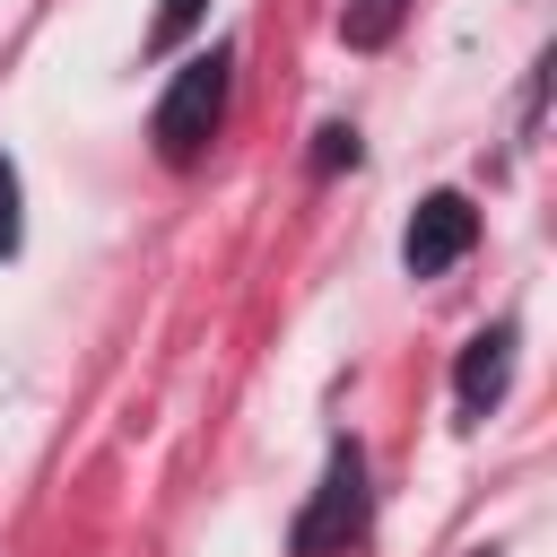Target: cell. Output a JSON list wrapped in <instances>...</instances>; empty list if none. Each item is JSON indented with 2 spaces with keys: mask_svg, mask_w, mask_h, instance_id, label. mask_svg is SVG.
<instances>
[{
  "mask_svg": "<svg viewBox=\"0 0 557 557\" xmlns=\"http://www.w3.org/2000/svg\"><path fill=\"white\" fill-rule=\"evenodd\" d=\"M226 52H191L183 70H174V87L157 96V122H148V139H157V157L165 165H200V148L218 139V122H226Z\"/></svg>",
  "mask_w": 557,
  "mask_h": 557,
  "instance_id": "obj_1",
  "label": "cell"
},
{
  "mask_svg": "<svg viewBox=\"0 0 557 557\" xmlns=\"http://www.w3.org/2000/svg\"><path fill=\"white\" fill-rule=\"evenodd\" d=\"M357 531H366V461H357V444H339L313 505H305V522H296V557H322V548H339Z\"/></svg>",
  "mask_w": 557,
  "mask_h": 557,
  "instance_id": "obj_2",
  "label": "cell"
},
{
  "mask_svg": "<svg viewBox=\"0 0 557 557\" xmlns=\"http://www.w3.org/2000/svg\"><path fill=\"white\" fill-rule=\"evenodd\" d=\"M470 235H479V218H470V200H461V191H435V200H418V218H409V235H400V261H409V278H435V270H453V261L470 252Z\"/></svg>",
  "mask_w": 557,
  "mask_h": 557,
  "instance_id": "obj_3",
  "label": "cell"
},
{
  "mask_svg": "<svg viewBox=\"0 0 557 557\" xmlns=\"http://www.w3.org/2000/svg\"><path fill=\"white\" fill-rule=\"evenodd\" d=\"M505 374H513V331H479L470 348H461V409H487L496 392H505Z\"/></svg>",
  "mask_w": 557,
  "mask_h": 557,
  "instance_id": "obj_4",
  "label": "cell"
},
{
  "mask_svg": "<svg viewBox=\"0 0 557 557\" xmlns=\"http://www.w3.org/2000/svg\"><path fill=\"white\" fill-rule=\"evenodd\" d=\"M400 9H409V0H348V9H339V35H348L357 52H374V44H392Z\"/></svg>",
  "mask_w": 557,
  "mask_h": 557,
  "instance_id": "obj_5",
  "label": "cell"
},
{
  "mask_svg": "<svg viewBox=\"0 0 557 557\" xmlns=\"http://www.w3.org/2000/svg\"><path fill=\"white\" fill-rule=\"evenodd\" d=\"M200 9H209V0H157V26H148V44H183V35L200 26Z\"/></svg>",
  "mask_w": 557,
  "mask_h": 557,
  "instance_id": "obj_6",
  "label": "cell"
},
{
  "mask_svg": "<svg viewBox=\"0 0 557 557\" xmlns=\"http://www.w3.org/2000/svg\"><path fill=\"white\" fill-rule=\"evenodd\" d=\"M17 235H26V218H17V165L0 157V261L17 252Z\"/></svg>",
  "mask_w": 557,
  "mask_h": 557,
  "instance_id": "obj_7",
  "label": "cell"
}]
</instances>
